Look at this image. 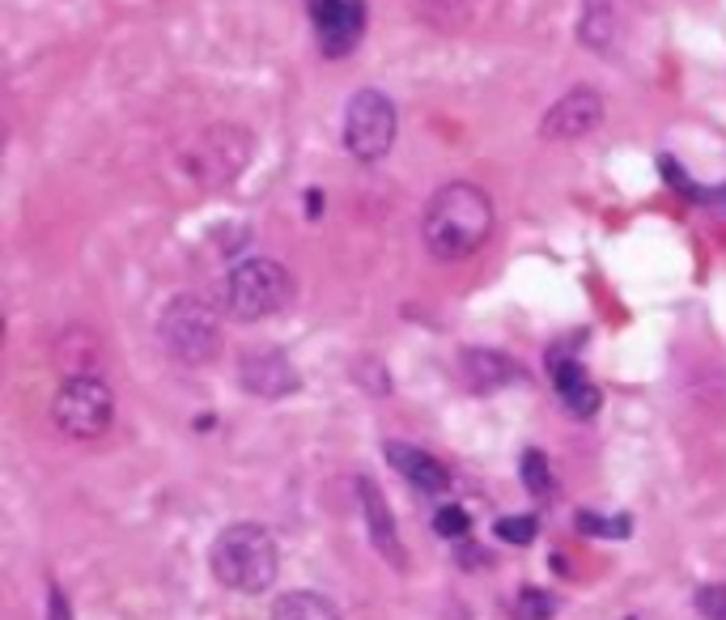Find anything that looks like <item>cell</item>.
Here are the masks:
<instances>
[{
    "label": "cell",
    "mask_w": 726,
    "mask_h": 620,
    "mask_svg": "<svg viewBox=\"0 0 726 620\" xmlns=\"http://www.w3.org/2000/svg\"><path fill=\"white\" fill-rule=\"evenodd\" d=\"M488 234H493V200L481 183L451 179L430 196L421 217V239L433 260L442 264L467 260L488 243Z\"/></svg>",
    "instance_id": "obj_1"
},
{
    "label": "cell",
    "mask_w": 726,
    "mask_h": 620,
    "mask_svg": "<svg viewBox=\"0 0 726 620\" xmlns=\"http://www.w3.org/2000/svg\"><path fill=\"white\" fill-rule=\"evenodd\" d=\"M213 578L225 591L264 595L281 574V548L260 523H230L209 548Z\"/></svg>",
    "instance_id": "obj_2"
},
{
    "label": "cell",
    "mask_w": 726,
    "mask_h": 620,
    "mask_svg": "<svg viewBox=\"0 0 726 620\" xmlns=\"http://www.w3.org/2000/svg\"><path fill=\"white\" fill-rule=\"evenodd\" d=\"M158 340L183 366H209L221 353V319L217 311L196 294H179L166 302L158 319Z\"/></svg>",
    "instance_id": "obj_3"
},
{
    "label": "cell",
    "mask_w": 726,
    "mask_h": 620,
    "mask_svg": "<svg viewBox=\"0 0 726 620\" xmlns=\"http://www.w3.org/2000/svg\"><path fill=\"white\" fill-rule=\"evenodd\" d=\"M290 302H294V276L269 255L242 260L239 269L225 276V311L242 324L281 315Z\"/></svg>",
    "instance_id": "obj_4"
},
{
    "label": "cell",
    "mask_w": 726,
    "mask_h": 620,
    "mask_svg": "<svg viewBox=\"0 0 726 620\" xmlns=\"http://www.w3.org/2000/svg\"><path fill=\"white\" fill-rule=\"evenodd\" d=\"M52 421L73 442H98L115 425V391L103 375H69L55 387Z\"/></svg>",
    "instance_id": "obj_5"
},
{
    "label": "cell",
    "mask_w": 726,
    "mask_h": 620,
    "mask_svg": "<svg viewBox=\"0 0 726 620\" xmlns=\"http://www.w3.org/2000/svg\"><path fill=\"white\" fill-rule=\"evenodd\" d=\"M396 103L382 90H357L345 107V149L357 162H378L396 140Z\"/></svg>",
    "instance_id": "obj_6"
},
{
    "label": "cell",
    "mask_w": 726,
    "mask_h": 620,
    "mask_svg": "<svg viewBox=\"0 0 726 620\" xmlns=\"http://www.w3.org/2000/svg\"><path fill=\"white\" fill-rule=\"evenodd\" d=\"M246 162H251V133L234 128V124L209 128L188 154V170L204 188H225L234 175H242Z\"/></svg>",
    "instance_id": "obj_7"
},
{
    "label": "cell",
    "mask_w": 726,
    "mask_h": 620,
    "mask_svg": "<svg viewBox=\"0 0 726 620\" xmlns=\"http://www.w3.org/2000/svg\"><path fill=\"white\" fill-rule=\"evenodd\" d=\"M311 22H315L323 55H349L366 34V4L361 0H311Z\"/></svg>",
    "instance_id": "obj_8"
},
{
    "label": "cell",
    "mask_w": 726,
    "mask_h": 620,
    "mask_svg": "<svg viewBox=\"0 0 726 620\" xmlns=\"http://www.w3.org/2000/svg\"><path fill=\"white\" fill-rule=\"evenodd\" d=\"M599 119H603V98L595 94L591 85H578L565 98H557V107L544 115L539 136L544 140H582L587 133L599 128Z\"/></svg>",
    "instance_id": "obj_9"
},
{
    "label": "cell",
    "mask_w": 726,
    "mask_h": 620,
    "mask_svg": "<svg viewBox=\"0 0 726 620\" xmlns=\"http://www.w3.org/2000/svg\"><path fill=\"white\" fill-rule=\"evenodd\" d=\"M239 382L260 400H281L297 391V370L281 349H251L239 357Z\"/></svg>",
    "instance_id": "obj_10"
},
{
    "label": "cell",
    "mask_w": 726,
    "mask_h": 620,
    "mask_svg": "<svg viewBox=\"0 0 726 620\" xmlns=\"http://www.w3.org/2000/svg\"><path fill=\"white\" fill-rule=\"evenodd\" d=\"M357 497H361L366 532H370V544L378 548V557H387L396 569H403L408 566V557H403L400 532H396V514H391V506H387L382 488H378L375 481H361V485H357Z\"/></svg>",
    "instance_id": "obj_11"
},
{
    "label": "cell",
    "mask_w": 726,
    "mask_h": 620,
    "mask_svg": "<svg viewBox=\"0 0 726 620\" xmlns=\"http://www.w3.org/2000/svg\"><path fill=\"white\" fill-rule=\"evenodd\" d=\"M387 459H391V467L400 472L403 481H412L421 493H446V485H451V472H446L430 451H421V446L387 442Z\"/></svg>",
    "instance_id": "obj_12"
},
{
    "label": "cell",
    "mask_w": 726,
    "mask_h": 620,
    "mask_svg": "<svg viewBox=\"0 0 726 620\" xmlns=\"http://www.w3.org/2000/svg\"><path fill=\"white\" fill-rule=\"evenodd\" d=\"M459 366H463V378H467L472 391H497V387H511L514 378L523 375L511 357L497 349H467L459 357Z\"/></svg>",
    "instance_id": "obj_13"
},
{
    "label": "cell",
    "mask_w": 726,
    "mask_h": 620,
    "mask_svg": "<svg viewBox=\"0 0 726 620\" xmlns=\"http://www.w3.org/2000/svg\"><path fill=\"white\" fill-rule=\"evenodd\" d=\"M269 620H340V608L319 591H290L272 603Z\"/></svg>",
    "instance_id": "obj_14"
},
{
    "label": "cell",
    "mask_w": 726,
    "mask_h": 620,
    "mask_svg": "<svg viewBox=\"0 0 726 620\" xmlns=\"http://www.w3.org/2000/svg\"><path fill=\"white\" fill-rule=\"evenodd\" d=\"M574 527H578L582 536H617V539L629 536V518H603V514H595V511H578Z\"/></svg>",
    "instance_id": "obj_15"
},
{
    "label": "cell",
    "mask_w": 726,
    "mask_h": 620,
    "mask_svg": "<svg viewBox=\"0 0 726 620\" xmlns=\"http://www.w3.org/2000/svg\"><path fill=\"white\" fill-rule=\"evenodd\" d=\"M518 467H523V485H527V493H536V497L553 493V472H548V459L539 455V451H527Z\"/></svg>",
    "instance_id": "obj_16"
},
{
    "label": "cell",
    "mask_w": 726,
    "mask_h": 620,
    "mask_svg": "<svg viewBox=\"0 0 726 620\" xmlns=\"http://www.w3.org/2000/svg\"><path fill=\"white\" fill-rule=\"evenodd\" d=\"M472 527V518H467V511L463 506H442V511L433 514V532L446 539H459L463 532Z\"/></svg>",
    "instance_id": "obj_17"
},
{
    "label": "cell",
    "mask_w": 726,
    "mask_h": 620,
    "mask_svg": "<svg viewBox=\"0 0 726 620\" xmlns=\"http://www.w3.org/2000/svg\"><path fill=\"white\" fill-rule=\"evenodd\" d=\"M561 400H565V408H569L574 417H595V412H599V404H603V396L595 391L591 382H582V387H574V391H565Z\"/></svg>",
    "instance_id": "obj_18"
},
{
    "label": "cell",
    "mask_w": 726,
    "mask_h": 620,
    "mask_svg": "<svg viewBox=\"0 0 726 620\" xmlns=\"http://www.w3.org/2000/svg\"><path fill=\"white\" fill-rule=\"evenodd\" d=\"M553 382H557V391H574V387H582L587 382V375H582V366L578 361H569V357H561V353H553Z\"/></svg>",
    "instance_id": "obj_19"
},
{
    "label": "cell",
    "mask_w": 726,
    "mask_h": 620,
    "mask_svg": "<svg viewBox=\"0 0 726 620\" xmlns=\"http://www.w3.org/2000/svg\"><path fill=\"white\" fill-rule=\"evenodd\" d=\"M697 612L705 620H726V582H714V587H701L697 591Z\"/></svg>",
    "instance_id": "obj_20"
},
{
    "label": "cell",
    "mask_w": 726,
    "mask_h": 620,
    "mask_svg": "<svg viewBox=\"0 0 726 620\" xmlns=\"http://www.w3.org/2000/svg\"><path fill=\"white\" fill-rule=\"evenodd\" d=\"M536 532H539V523L532 514H523V518H502V523H497V536L506 539V544H532Z\"/></svg>",
    "instance_id": "obj_21"
},
{
    "label": "cell",
    "mask_w": 726,
    "mask_h": 620,
    "mask_svg": "<svg viewBox=\"0 0 726 620\" xmlns=\"http://www.w3.org/2000/svg\"><path fill=\"white\" fill-rule=\"evenodd\" d=\"M553 595L544 591H523V599H518V612H523V620H548L553 617Z\"/></svg>",
    "instance_id": "obj_22"
},
{
    "label": "cell",
    "mask_w": 726,
    "mask_h": 620,
    "mask_svg": "<svg viewBox=\"0 0 726 620\" xmlns=\"http://www.w3.org/2000/svg\"><path fill=\"white\" fill-rule=\"evenodd\" d=\"M48 620H73V608H69V599H64L60 587L48 591Z\"/></svg>",
    "instance_id": "obj_23"
}]
</instances>
